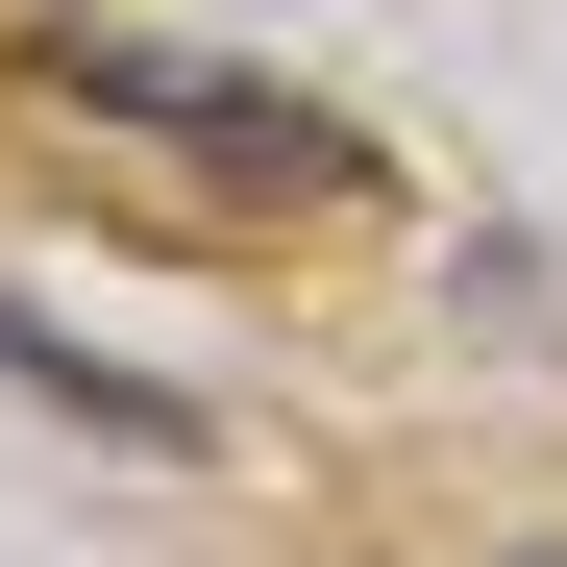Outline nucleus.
<instances>
[{
    "instance_id": "f03ea898",
    "label": "nucleus",
    "mask_w": 567,
    "mask_h": 567,
    "mask_svg": "<svg viewBox=\"0 0 567 567\" xmlns=\"http://www.w3.org/2000/svg\"><path fill=\"white\" fill-rule=\"evenodd\" d=\"M0 395H25V420H74V444H124V468H198V444H223L198 395H173V370H124V346H74L50 297H0Z\"/></svg>"
},
{
    "instance_id": "f257e3e1",
    "label": "nucleus",
    "mask_w": 567,
    "mask_h": 567,
    "mask_svg": "<svg viewBox=\"0 0 567 567\" xmlns=\"http://www.w3.org/2000/svg\"><path fill=\"white\" fill-rule=\"evenodd\" d=\"M25 100L100 124V148H148L198 223H370V124L297 100V74H247V50H173V25H25Z\"/></svg>"
},
{
    "instance_id": "7ed1b4c3",
    "label": "nucleus",
    "mask_w": 567,
    "mask_h": 567,
    "mask_svg": "<svg viewBox=\"0 0 567 567\" xmlns=\"http://www.w3.org/2000/svg\"><path fill=\"white\" fill-rule=\"evenodd\" d=\"M543 567H567V543H543Z\"/></svg>"
}]
</instances>
